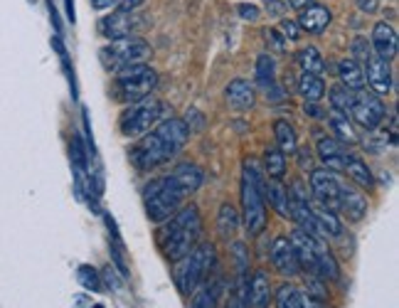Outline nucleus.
Instances as JSON below:
<instances>
[{
	"mask_svg": "<svg viewBox=\"0 0 399 308\" xmlns=\"http://www.w3.org/2000/svg\"><path fill=\"white\" fill-rule=\"evenodd\" d=\"M163 227L158 232V244L163 254L170 261L183 259L188 252H193L202 237V217H200L197 205H185L175 212L170 220L161 222Z\"/></svg>",
	"mask_w": 399,
	"mask_h": 308,
	"instance_id": "1",
	"label": "nucleus"
},
{
	"mask_svg": "<svg viewBox=\"0 0 399 308\" xmlns=\"http://www.w3.org/2000/svg\"><path fill=\"white\" fill-rule=\"evenodd\" d=\"M242 217L244 227L252 237H259L266 227L264 210V178L261 168L254 158H247L242 168Z\"/></svg>",
	"mask_w": 399,
	"mask_h": 308,
	"instance_id": "2",
	"label": "nucleus"
},
{
	"mask_svg": "<svg viewBox=\"0 0 399 308\" xmlns=\"http://www.w3.org/2000/svg\"><path fill=\"white\" fill-rule=\"evenodd\" d=\"M217 252L212 244L202 242L188 252L183 259H178V269H175V284L183 296H193L202 284L207 282L212 266H215Z\"/></svg>",
	"mask_w": 399,
	"mask_h": 308,
	"instance_id": "3",
	"label": "nucleus"
},
{
	"mask_svg": "<svg viewBox=\"0 0 399 308\" xmlns=\"http://www.w3.org/2000/svg\"><path fill=\"white\" fill-rule=\"evenodd\" d=\"M185 190L175 183L173 175H163L158 180H151V183L143 188V202H146V212L153 222H165L175 215V212L183 207L185 200Z\"/></svg>",
	"mask_w": 399,
	"mask_h": 308,
	"instance_id": "4",
	"label": "nucleus"
},
{
	"mask_svg": "<svg viewBox=\"0 0 399 308\" xmlns=\"http://www.w3.org/2000/svg\"><path fill=\"white\" fill-rule=\"evenodd\" d=\"M99 57H101L104 70L119 74L121 70H129V67L148 65V60L153 57V49L146 40L131 35V38L111 40L106 47H101Z\"/></svg>",
	"mask_w": 399,
	"mask_h": 308,
	"instance_id": "5",
	"label": "nucleus"
},
{
	"mask_svg": "<svg viewBox=\"0 0 399 308\" xmlns=\"http://www.w3.org/2000/svg\"><path fill=\"white\" fill-rule=\"evenodd\" d=\"M161 114H163V104L148 94V97L133 102L124 114H121L119 129L126 138H138V136L151 131V126L161 119Z\"/></svg>",
	"mask_w": 399,
	"mask_h": 308,
	"instance_id": "6",
	"label": "nucleus"
},
{
	"mask_svg": "<svg viewBox=\"0 0 399 308\" xmlns=\"http://www.w3.org/2000/svg\"><path fill=\"white\" fill-rule=\"evenodd\" d=\"M158 87V74L148 65H136L129 70H121L116 76V97L119 102H138V99L148 97L153 89Z\"/></svg>",
	"mask_w": 399,
	"mask_h": 308,
	"instance_id": "7",
	"label": "nucleus"
},
{
	"mask_svg": "<svg viewBox=\"0 0 399 308\" xmlns=\"http://www.w3.org/2000/svg\"><path fill=\"white\" fill-rule=\"evenodd\" d=\"M173 156H175V151L163 141L156 131L143 133V138H140V141L136 143L133 151H131V161L136 163L138 170H153V168L168 163Z\"/></svg>",
	"mask_w": 399,
	"mask_h": 308,
	"instance_id": "8",
	"label": "nucleus"
},
{
	"mask_svg": "<svg viewBox=\"0 0 399 308\" xmlns=\"http://www.w3.org/2000/svg\"><path fill=\"white\" fill-rule=\"evenodd\" d=\"M350 119L360 124L362 129L375 131L384 121V104L377 94L370 92H357L355 104L350 108Z\"/></svg>",
	"mask_w": 399,
	"mask_h": 308,
	"instance_id": "9",
	"label": "nucleus"
},
{
	"mask_svg": "<svg viewBox=\"0 0 399 308\" xmlns=\"http://www.w3.org/2000/svg\"><path fill=\"white\" fill-rule=\"evenodd\" d=\"M311 193L325 210H340V183L335 180L333 170L316 168L311 170Z\"/></svg>",
	"mask_w": 399,
	"mask_h": 308,
	"instance_id": "10",
	"label": "nucleus"
},
{
	"mask_svg": "<svg viewBox=\"0 0 399 308\" xmlns=\"http://www.w3.org/2000/svg\"><path fill=\"white\" fill-rule=\"evenodd\" d=\"M140 27H143V17H138L133 10H116L104 20H99V33L106 40L131 38V35L138 33Z\"/></svg>",
	"mask_w": 399,
	"mask_h": 308,
	"instance_id": "11",
	"label": "nucleus"
},
{
	"mask_svg": "<svg viewBox=\"0 0 399 308\" xmlns=\"http://www.w3.org/2000/svg\"><path fill=\"white\" fill-rule=\"evenodd\" d=\"M360 67H365V70H362L365 81L375 89L377 97H384V94L392 92V70H389V62L380 60L377 54L370 52L367 54V60L362 62Z\"/></svg>",
	"mask_w": 399,
	"mask_h": 308,
	"instance_id": "12",
	"label": "nucleus"
},
{
	"mask_svg": "<svg viewBox=\"0 0 399 308\" xmlns=\"http://www.w3.org/2000/svg\"><path fill=\"white\" fill-rule=\"evenodd\" d=\"M271 264L281 271L284 276H298L301 266H298V257L293 252V244L288 237H276L271 242Z\"/></svg>",
	"mask_w": 399,
	"mask_h": 308,
	"instance_id": "13",
	"label": "nucleus"
},
{
	"mask_svg": "<svg viewBox=\"0 0 399 308\" xmlns=\"http://www.w3.org/2000/svg\"><path fill=\"white\" fill-rule=\"evenodd\" d=\"M370 47L380 60L392 62L397 57V33H394V27L387 25V22H377L373 30V44Z\"/></svg>",
	"mask_w": 399,
	"mask_h": 308,
	"instance_id": "14",
	"label": "nucleus"
},
{
	"mask_svg": "<svg viewBox=\"0 0 399 308\" xmlns=\"http://www.w3.org/2000/svg\"><path fill=\"white\" fill-rule=\"evenodd\" d=\"M330 20H333V15H330L328 8L323 6H316V3H311V6H306L301 10V15H298V27L301 30H306V33L311 35H320L325 30V27L330 25Z\"/></svg>",
	"mask_w": 399,
	"mask_h": 308,
	"instance_id": "15",
	"label": "nucleus"
},
{
	"mask_svg": "<svg viewBox=\"0 0 399 308\" xmlns=\"http://www.w3.org/2000/svg\"><path fill=\"white\" fill-rule=\"evenodd\" d=\"M227 104L234 108V111H247V108L254 106L256 102V94H254V87L247 79H234L229 87L225 89Z\"/></svg>",
	"mask_w": 399,
	"mask_h": 308,
	"instance_id": "16",
	"label": "nucleus"
},
{
	"mask_svg": "<svg viewBox=\"0 0 399 308\" xmlns=\"http://www.w3.org/2000/svg\"><path fill=\"white\" fill-rule=\"evenodd\" d=\"M345 146L338 141V138H328L323 136L318 141V158L323 161V168L328 170H343V163H345Z\"/></svg>",
	"mask_w": 399,
	"mask_h": 308,
	"instance_id": "17",
	"label": "nucleus"
},
{
	"mask_svg": "<svg viewBox=\"0 0 399 308\" xmlns=\"http://www.w3.org/2000/svg\"><path fill=\"white\" fill-rule=\"evenodd\" d=\"M266 200L281 217H286V220L291 217V197H288V190L281 185V180L271 178L269 183H264V202Z\"/></svg>",
	"mask_w": 399,
	"mask_h": 308,
	"instance_id": "18",
	"label": "nucleus"
},
{
	"mask_svg": "<svg viewBox=\"0 0 399 308\" xmlns=\"http://www.w3.org/2000/svg\"><path fill=\"white\" fill-rule=\"evenodd\" d=\"M247 293H249V306L252 308H266L271 301V282L266 271H256L252 276V282L247 286Z\"/></svg>",
	"mask_w": 399,
	"mask_h": 308,
	"instance_id": "19",
	"label": "nucleus"
},
{
	"mask_svg": "<svg viewBox=\"0 0 399 308\" xmlns=\"http://www.w3.org/2000/svg\"><path fill=\"white\" fill-rule=\"evenodd\" d=\"M340 210L345 212L350 222H360L367 215V200L357 190L340 188Z\"/></svg>",
	"mask_w": 399,
	"mask_h": 308,
	"instance_id": "20",
	"label": "nucleus"
},
{
	"mask_svg": "<svg viewBox=\"0 0 399 308\" xmlns=\"http://www.w3.org/2000/svg\"><path fill=\"white\" fill-rule=\"evenodd\" d=\"M175 178V183L185 190V193H195L200 185L205 183V173H202V168H197L195 163H180L175 165V170L170 173Z\"/></svg>",
	"mask_w": 399,
	"mask_h": 308,
	"instance_id": "21",
	"label": "nucleus"
},
{
	"mask_svg": "<svg viewBox=\"0 0 399 308\" xmlns=\"http://www.w3.org/2000/svg\"><path fill=\"white\" fill-rule=\"evenodd\" d=\"M316 271H318V276L323 282H333L340 274L338 261H335L333 252L325 247L323 239H316Z\"/></svg>",
	"mask_w": 399,
	"mask_h": 308,
	"instance_id": "22",
	"label": "nucleus"
},
{
	"mask_svg": "<svg viewBox=\"0 0 399 308\" xmlns=\"http://www.w3.org/2000/svg\"><path fill=\"white\" fill-rule=\"evenodd\" d=\"M343 170L348 173V178L355 180L360 188H373L375 178H373V170L367 168V163L362 161L360 156H352V153H345V163H343Z\"/></svg>",
	"mask_w": 399,
	"mask_h": 308,
	"instance_id": "23",
	"label": "nucleus"
},
{
	"mask_svg": "<svg viewBox=\"0 0 399 308\" xmlns=\"http://www.w3.org/2000/svg\"><path fill=\"white\" fill-rule=\"evenodd\" d=\"M338 79L343 81V87L352 89V92H362L365 89V74L362 67L355 60H340L338 62Z\"/></svg>",
	"mask_w": 399,
	"mask_h": 308,
	"instance_id": "24",
	"label": "nucleus"
},
{
	"mask_svg": "<svg viewBox=\"0 0 399 308\" xmlns=\"http://www.w3.org/2000/svg\"><path fill=\"white\" fill-rule=\"evenodd\" d=\"M328 121H330V129L335 131V138H338L343 146H352V143H357V133H355V126H352L350 116L348 114H340V111H330L328 114Z\"/></svg>",
	"mask_w": 399,
	"mask_h": 308,
	"instance_id": "25",
	"label": "nucleus"
},
{
	"mask_svg": "<svg viewBox=\"0 0 399 308\" xmlns=\"http://www.w3.org/2000/svg\"><path fill=\"white\" fill-rule=\"evenodd\" d=\"M220 296H222V282H212V284L205 282L193 293L190 308H217L220 306Z\"/></svg>",
	"mask_w": 399,
	"mask_h": 308,
	"instance_id": "26",
	"label": "nucleus"
},
{
	"mask_svg": "<svg viewBox=\"0 0 399 308\" xmlns=\"http://www.w3.org/2000/svg\"><path fill=\"white\" fill-rule=\"evenodd\" d=\"M298 94H301L306 102L318 104L320 99H323V94H325V84H323V79H320V74L303 72V74L298 76Z\"/></svg>",
	"mask_w": 399,
	"mask_h": 308,
	"instance_id": "27",
	"label": "nucleus"
},
{
	"mask_svg": "<svg viewBox=\"0 0 399 308\" xmlns=\"http://www.w3.org/2000/svg\"><path fill=\"white\" fill-rule=\"evenodd\" d=\"M274 136H276V143H279V151L284 156H291V153L298 151V136H296V129H293L288 121L279 119L274 124Z\"/></svg>",
	"mask_w": 399,
	"mask_h": 308,
	"instance_id": "28",
	"label": "nucleus"
},
{
	"mask_svg": "<svg viewBox=\"0 0 399 308\" xmlns=\"http://www.w3.org/2000/svg\"><path fill=\"white\" fill-rule=\"evenodd\" d=\"M306 293L293 284H281L276 291V308H306Z\"/></svg>",
	"mask_w": 399,
	"mask_h": 308,
	"instance_id": "29",
	"label": "nucleus"
},
{
	"mask_svg": "<svg viewBox=\"0 0 399 308\" xmlns=\"http://www.w3.org/2000/svg\"><path fill=\"white\" fill-rule=\"evenodd\" d=\"M313 217H316V225H318L323 237H340L343 234V225H340V220L335 217L333 210L318 207V210H313Z\"/></svg>",
	"mask_w": 399,
	"mask_h": 308,
	"instance_id": "30",
	"label": "nucleus"
},
{
	"mask_svg": "<svg viewBox=\"0 0 399 308\" xmlns=\"http://www.w3.org/2000/svg\"><path fill=\"white\" fill-rule=\"evenodd\" d=\"M237 225H239V215L229 202L220 207V215H217V229H220L222 239H232L234 232H237Z\"/></svg>",
	"mask_w": 399,
	"mask_h": 308,
	"instance_id": "31",
	"label": "nucleus"
},
{
	"mask_svg": "<svg viewBox=\"0 0 399 308\" xmlns=\"http://www.w3.org/2000/svg\"><path fill=\"white\" fill-rule=\"evenodd\" d=\"M355 97H357V92L343 87V84L330 87V106H333L335 111H340V114L350 116V108H352V104H355Z\"/></svg>",
	"mask_w": 399,
	"mask_h": 308,
	"instance_id": "32",
	"label": "nucleus"
},
{
	"mask_svg": "<svg viewBox=\"0 0 399 308\" xmlns=\"http://www.w3.org/2000/svg\"><path fill=\"white\" fill-rule=\"evenodd\" d=\"M264 168H266V175H269V178L281 180L286 175V156H284L279 148H266Z\"/></svg>",
	"mask_w": 399,
	"mask_h": 308,
	"instance_id": "33",
	"label": "nucleus"
},
{
	"mask_svg": "<svg viewBox=\"0 0 399 308\" xmlns=\"http://www.w3.org/2000/svg\"><path fill=\"white\" fill-rule=\"evenodd\" d=\"M298 65H301L303 72H311V74H320L325 70L323 54L318 52L316 47H303L301 52L296 54Z\"/></svg>",
	"mask_w": 399,
	"mask_h": 308,
	"instance_id": "34",
	"label": "nucleus"
},
{
	"mask_svg": "<svg viewBox=\"0 0 399 308\" xmlns=\"http://www.w3.org/2000/svg\"><path fill=\"white\" fill-rule=\"evenodd\" d=\"M254 79L256 84L261 87H271L276 79V60L271 54H261L259 60H256V70H254Z\"/></svg>",
	"mask_w": 399,
	"mask_h": 308,
	"instance_id": "35",
	"label": "nucleus"
},
{
	"mask_svg": "<svg viewBox=\"0 0 399 308\" xmlns=\"http://www.w3.org/2000/svg\"><path fill=\"white\" fill-rule=\"evenodd\" d=\"M370 52H373V47L367 44V40L365 38H355V42H352V60H355L357 65H362Z\"/></svg>",
	"mask_w": 399,
	"mask_h": 308,
	"instance_id": "36",
	"label": "nucleus"
},
{
	"mask_svg": "<svg viewBox=\"0 0 399 308\" xmlns=\"http://www.w3.org/2000/svg\"><path fill=\"white\" fill-rule=\"evenodd\" d=\"M79 282H81V286L94 289V291H97V289H99V274L92 269V266H81V269H79Z\"/></svg>",
	"mask_w": 399,
	"mask_h": 308,
	"instance_id": "37",
	"label": "nucleus"
},
{
	"mask_svg": "<svg viewBox=\"0 0 399 308\" xmlns=\"http://www.w3.org/2000/svg\"><path fill=\"white\" fill-rule=\"evenodd\" d=\"M279 30H281V35H284V40H288V42L298 40V33H301V27H298L296 20H281Z\"/></svg>",
	"mask_w": 399,
	"mask_h": 308,
	"instance_id": "38",
	"label": "nucleus"
},
{
	"mask_svg": "<svg viewBox=\"0 0 399 308\" xmlns=\"http://www.w3.org/2000/svg\"><path fill=\"white\" fill-rule=\"evenodd\" d=\"M237 13H239V17H242V20H249V22L259 20V15H261L259 8L252 6V3H242V6L237 8Z\"/></svg>",
	"mask_w": 399,
	"mask_h": 308,
	"instance_id": "39",
	"label": "nucleus"
},
{
	"mask_svg": "<svg viewBox=\"0 0 399 308\" xmlns=\"http://www.w3.org/2000/svg\"><path fill=\"white\" fill-rule=\"evenodd\" d=\"M264 6H266V13H269V15H276V17L286 10V3H281V0H266Z\"/></svg>",
	"mask_w": 399,
	"mask_h": 308,
	"instance_id": "40",
	"label": "nucleus"
},
{
	"mask_svg": "<svg viewBox=\"0 0 399 308\" xmlns=\"http://www.w3.org/2000/svg\"><path fill=\"white\" fill-rule=\"evenodd\" d=\"M266 40H269L276 49H286V42H284V38H281L276 30H269V33H266Z\"/></svg>",
	"mask_w": 399,
	"mask_h": 308,
	"instance_id": "41",
	"label": "nucleus"
},
{
	"mask_svg": "<svg viewBox=\"0 0 399 308\" xmlns=\"http://www.w3.org/2000/svg\"><path fill=\"white\" fill-rule=\"evenodd\" d=\"M225 308H247V298H244L242 293H237V296H232L227 301Z\"/></svg>",
	"mask_w": 399,
	"mask_h": 308,
	"instance_id": "42",
	"label": "nucleus"
},
{
	"mask_svg": "<svg viewBox=\"0 0 399 308\" xmlns=\"http://www.w3.org/2000/svg\"><path fill=\"white\" fill-rule=\"evenodd\" d=\"M121 0H92V6L97 8V10H106V8H113L119 6Z\"/></svg>",
	"mask_w": 399,
	"mask_h": 308,
	"instance_id": "43",
	"label": "nucleus"
},
{
	"mask_svg": "<svg viewBox=\"0 0 399 308\" xmlns=\"http://www.w3.org/2000/svg\"><path fill=\"white\" fill-rule=\"evenodd\" d=\"M119 6L121 10H138V8L143 6V0H121Z\"/></svg>",
	"mask_w": 399,
	"mask_h": 308,
	"instance_id": "44",
	"label": "nucleus"
},
{
	"mask_svg": "<svg viewBox=\"0 0 399 308\" xmlns=\"http://www.w3.org/2000/svg\"><path fill=\"white\" fill-rule=\"evenodd\" d=\"M357 6H360V10H365V13H375L377 10V0H357Z\"/></svg>",
	"mask_w": 399,
	"mask_h": 308,
	"instance_id": "45",
	"label": "nucleus"
},
{
	"mask_svg": "<svg viewBox=\"0 0 399 308\" xmlns=\"http://www.w3.org/2000/svg\"><path fill=\"white\" fill-rule=\"evenodd\" d=\"M306 114H311V116H318V119H320V116H323V111H320V108L316 106V104H313V102H306Z\"/></svg>",
	"mask_w": 399,
	"mask_h": 308,
	"instance_id": "46",
	"label": "nucleus"
},
{
	"mask_svg": "<svg viewBox=\"0 0 399 308\" xmlns=\"http://www.w3.org/2000/svg\"><path fill=\"white\" fill-rule=\"evenodd\" d=\"M313 0H288V6L293 8V10H303L306 6H311Z\"/></svg>",
	"mask_w": 399,
	"mask_h": 308,
	"instance_id": "47",
	"label": "nucleus"
},
{
	"mask_svg": "<svg viewBox=\"0 0 399 308\" xmlns=\"http://www.w3.org/2000/svg\"><path fill=\"white\" fill-rule=\"evenodd\" d=\"M67 15H70V20L74 22V0H67Z\"/></svg>",
	"mask_w": 399,
	"mask_h": 308,
	"instance_id": "48",
	"label": "nucleus"
},
{
	"mask_svg": "<svg viewBox=\"0 0 399 308\" xmlns=\"http://www.w3.org/2000/svg\"><path fill=\"white\" fill-rule=\"evenodd\" d=\"M94 308H104V306H101V303H99V306H94Z\"/></svg>",
	"mask_w": 399,
	"mask_h": 308,
	"instance_id": "49",
	"label": "nucleus"
}]
</instances>
